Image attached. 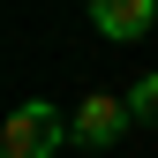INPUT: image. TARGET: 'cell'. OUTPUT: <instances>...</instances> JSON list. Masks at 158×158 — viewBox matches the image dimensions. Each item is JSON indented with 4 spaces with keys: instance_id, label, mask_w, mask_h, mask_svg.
I'll return each instance as SVG.
<instances>
[{
    "instance_id": "7a4b0ae2",
    "label": "cell",
    "mask_w": 158,
    "mask_h": 158,
    "mask_svg": "<svg viewBox=\"0 0 158 158\" xmlns=\"http://www.w3.org/2000/svg\"><path fill=\"white\" fill-rule=\"evenodd\" d=\"M128 121H135V113H128V98H113V90H90L83 106H75V143H83V151H113Z\"/></svg>"
},
{
    "instance_id": "3957f363",
    "label": "cell",
    "mask_w": 158,
    "mask_h": 158,
    "mask_svg": "<svg viewBox=\"0 0 158 158\" xmlns=\"http://www.w3.org/2000/svg\"><path fill=\"white\" fill-rule=\"evenodd\" d=\"M90 23H98V38H113V45H135V38L158 30V0H90Z\"/></svg>"
},
{
    "instance_id": "6da1fadb",
    "label": "cell",
    "mask_w": 158,
    "mask_h": 158,
    "mask_svg": "<svg viewBox=\"0 0 158 158\" xmlns=\"http://www.w3.org/2000/svg\"><path fill=\"white\" fill-rule=\"evenodd\" d=\"M68 135H75V121L53 98H23V106L8 113V128H0V158H53Z\"/></svg>"
},
{
    "instance_id": "277c9868",
    "label": "cell",
    "mask_w": 158,
    "mask_h": 158,
    "mask_svg": "<svg viewBox=\"0 0 158 158\" xmlns=\"http://www.w3.org/2000/svg\"><path fill=\"white\" fill-rule=\"evenodd\" d=\"M121 98H128V113H135L143 128H158V68H151V75H143L135 90H121Z\"/></svg>"
}]
</instances>
